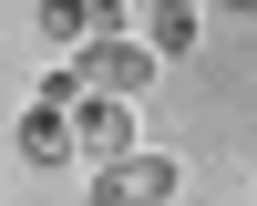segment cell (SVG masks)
I'll return each instance as SVG.
<instances>
[{
	"mask_svg": "<svg viewBox=\"0 0 257 206\" xmlns=\"http://www.w3.org/2000/svg\"><path fill=\"white\" fill-rule=\"evenodd\" d=\"M216 11H257V0H216Z\"/></svg>",
	"mask_w": 257,
	"mask_h": 206,
	"instance_id": "7",
	"label": "cell"
},
{
	"mask_svg": "<svg viewBox=\"0 0 257 206\" xmlns=\"http://www.w3.org/2000/svg\"><path fill=\"white\" fill-rule=\"evenodd\" d=\"M113 0H41V41H52V52H82V41H103L113 31Z\"/></svg>",
	"mask_w": 257,
	"mask_h": 206,
	"instance_id": "5",
	"label": "cell"
},
{
	"mask_svg": "<svg viewBox=\"0 0 257 206\" xmlns=\"http://www.w3.org/2000/svg\"><path fill=\"white\" fill-rule=\"evenodd\" d=\"M155 41H123V31H103V41H82V52H72V72H82V93H123V103H134V93H155Z\"/></svg>",
	"mask_w": 257,
	"mask_h": 206,
	"instance_id": "1",
	"label": "cell"
},
{
	"mask_svg": "<svg viewBox=\"0 0 257 206\" xmlns=\"http://www.w3.org/2000/svg\"><path fill=\"white\" fill-rule=\"evenodd\" d=\"M72 144H82V165L134 155V103H123V93H82L72 103Z\"/></svg>",
	"mask_w": 257,
	"mask_h": 206,
	"instance_id": "3",
	"label": "cell"
},
{
	"mask_svg": "<svg viewBox=\"0 0 257 206\" xmlns=\"http://www.w3.org/2000/svg\"><path fill=\"white\" fill-rule=\"evenodd\" d=\"M196 0H155V21H144V41H155V52H196Z\"/></svg>",
	"mask_w": 257,
	"mask_h": 206,
	"instance_id": "6",
	"label": "cell"
},
{
	"mask_svg": "<svg viewBox=\"0 0 257 206\" xmlns=\"http://www.w3.org/2000/svg\"><path fill=\"white\" fill-rule=\"evenodd\" d=\"M175 155H155V144H134V155L93 165V206H175Z\"/></svg>",
	"mask_w": 257,
	"mask_h": 206,
	"instance_id": "2",
	"label": "cell"
},
{
	"mask_svg": "<svg viewBox=\"0 0 257 206\" xmlns=\"http://www.w3.org/2000/svg\"><path fill=\"white\" fill-rule=\"evenodd\" d=\"M21 165H82L72 103H41V93H31V114H21Z\"/></svg>",
	"mask_w": 257,
	"mask_h": 206,
	"instance_id": "4",
	"label": "cell"
}]
</instances>
